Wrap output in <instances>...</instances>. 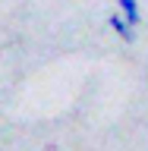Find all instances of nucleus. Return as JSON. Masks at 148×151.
<instances>
[{
    "label": "nucleus",
    "mask_w": 148,
    "mask_h": 151,
    "mask_svg": "<svg viewBox=\"0 0 148 151\" xmlns=\"http://www.w3.org/2000/svg\"><path fill=\"white\" fill-rule=\"evenodd\" d=\"M107 25L113 28V35H120V41H126V44H132V38H136V28L126 22V19L120 16V13H110L107 16Z\"/></svg>",
    "instance_id": "obj_1"
},
{
    "label": "nucleus",
    "mask_w": 148,
    "mask_h": 151,
    "mask_svg": "<svg viewBox=\"0 0 148 151\" xmlns=\"http://www.w3.org/2000/svg\"><path fill=\"white\" fill-rule=\"evenodd\" d=\"M120 16L136 28V25H139V19H142L139 16V3H136V0H120Z\"/></svg>",
    "instance_id": "obj_2"
}]
</instances>
